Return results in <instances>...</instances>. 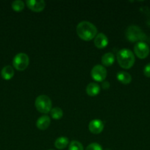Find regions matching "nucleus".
<instances>
[{
	"label": "nucleus",
	"instance_id": "6ab92c4d",
	"mask_svg": "<svg viewBox=\"0 0 150 150\" xmlns=\"http://www.w3.org/2000/svg\"><path fill=\"white\" fill-rule=\"evenodd\" d=\"M69 150H83V146L77 141H72L69 144Z\"/></svg>",
	"mask_w": 150,
	"mask_h": 150
},
{
	"label": "nucleus",
	"instance_id": "9d476101",
	"mask_svg": "<svg viewBox=\"0 0 150 150\" xmlns=\"http://www.w3.org/2000/svg\"><path fill=\"white\" fill-rule=\"evenodd\" d=\"M94 44L96 48L100 49L105 48L108 45V38L103 33L97 34L94 39Z\"/></svg>",
	"mask_w": 150,
	"mask_h": 150
},
{
	"label": "nucleus",
	"instance_id": "7ed1b4c3",
	"mask_svg": "<svg viewBox=\"0 0 150 150\" xmlns=\"http://www.w3.org/2000/svg\"><path fill=\"white\" fill-rule=\"evenodd\" d=\"M125 35H126V39L132 42H138V41L143 42V40L146 38L145 35L142 32L141 28L139 26H134V25L129 26L126 28Z\"/></svg>",
	"mask_w": 150,
	"mask_h": 150
},
{
	"label": "nucleus",
	"instance_id": "1a4fd4ad",
	"mask_svg": "<svg viewBox=\"0 0 150 150\" xmlns=\"http://www.w3.org/2000/svg\"><path fill=\"white\" fill-rule=\"evenodd\" d=\"M104 127V122L101 120H97V119L90 122L89 125H88L89 130L93 134H99L100 133L102 132Z\"/></svg>",
	"mask_w": 150,
	"mask_h": 150
},
{
	"label": "nucleus",
	"instance_id": "f03ea898",
	"mask_svg": "<svg viewBox=\"0 0 150 150\" xmlns=\"http://www.w3.org/2000/svg\"><path fill=\"white\" fill-rule=\"evenodd\" d=\"M135 56L130 50L123 48L118 52L117 61L122 68H131L135 63Z\"/></svg>",
	"mask_w": 150,
	"mask_h": 150
},
{
	"label": "nucleus",
	"instance_id": "aec40b11",
	"mask_svg": "<svg viewBox=\"0 0 150 150\" xmlns=\"http://www.w3.org/2000/svg\"><path fill=\"white\" fill-rule=\"evenodd\" d=\"M85 150H103V149L99 144L92 143L87 146Z\"/></svg>",
	"mask_w": 150,
	"mask_h": 150
},
{
	"label": "nucleus",
	"instance_id": "ddd939ff",
	"mask_svg": "<svg viewBox=\"0 0 150 150\" xmlns=\"http://www.w3.org/2000/svg\"><path fill=\"white\" fill-rule=\"evenodd\" d=\"M100 92V86L96 83H90L86 86V93L89 96L94 97L99 95Z\"/></svg>",
	"mask_w": 150,
	"mask_h": 150
},
{
	"label": "nucleus",
	"instance_id": "20e7f679",
	"mask_svg": "<svg viewBox=\"0 0 150 150\" xmlns=\"http://www.w3.org/2000/svg\"><path fill=\"white\" fill-rule=\"evenodd\" d=\"M36 109L42 114H47L51 110V100L48 96L42 95L36 98L35 102Z\"/></svg>",
	"mask_w": 150,
	"mask_h": 150
},
{
	"label": "nucleus",
	"instance_id": "f257e3e1",
	"mask_svg": "<svg viewBox=\"0 0 150 150\" xmlns=\"http://www.w3.org/2000/svg\"><path fill=\"white\" fill-rule=\"evenodd\" d=\"M76 33L79 38L85 41H90L97 35V29L88 21H81L76 26Z\"/></svg>",
	"mask_w": 150,
	"mask_h": 150
},
{
	"label": "nucleus",
	"instance_id": "a211bd4d",
	"mask_svg": "<svg viewBox=\"0 0 150 150\" xmlns=\"http://www.w3.org/2000/svg\"><path fill=\"white\" fill-rule=\"evenodd\" d=\"M12 8L16 12H21L24 8V3L21 0H16L12 3Z\"/></svg>",
	"mask_w": 150,
	"mask_h": 150
},
{
	"label": "nucleus",
	"instance_id": "412c9836",
	"mask_svg": "<svg viewBox=\"0 0 150 150\" xmlns=\"http://www.w3.org/2000/svg\"><path fill=\"white\" fill-rule=\"evenodd\" d=\"M144 74L146 77L150 78V63H148L144 68Z\"/></svg>",
	"mask_w": 150,
	"mask_h": 150
},
{
	"label": "nucleus",
	"instance_id": "5701e85b",
	"mask_svg": "<svg viewBox=\"0 0 150 150\" xmlns=\"http://www.w3.org/2000/svg\"><path fill=\"white\" fill-rule=\"evenodd\" d=\"M49 150H53V149H49Z\"/></svg>",
	"mask_w": 150,
	"mask_h": 150
},
{
	"label": "nucleus",
	"instance_id": "f8f14e48",
	"mask_svg": "<svg viewBox=\"0 0 150 150\" xmlns=\"http://www.w3.org/2000/svg\"><path fill=\"white\" fill-rule=\"evenodd\" d=\"M116 78H117V80L123 84H129L132 81L130 74L124 71L119 72L116 75Z\"/></svg>",
	"mask_w": 150,
	"mask_h": 150
},
{
	"label": "nucleus",
	"instance_id": "9b49d317",
	"mask_svg": "<svg viewBox=\"0 0 150 150\" xmlns=\"http://www.w3.org/2000/svg\"><path fill=\"white\" fill-rule=\"evenodd\" d=\"M50 122H51V120H50L49 117H48L47 115H44L40 117L37 120L36 126L39 130H45L50 125Z\"/></svg>",
	"mask_w": 150,
	"mask_h": 150
},
{
	"label": "nucleus",
	"instance_id": "423d86ee",
	"mask_svg": "<svg viewBox=\"0 0 150 150\" xmlns=\"http://www.w3.org/2000/svg\"><path fill=\"white\" fill-rule=\"evenodd\" d=\"M92 79L98 82L104 81L107 76V70L105 67L100 64H96L92 68L91 72Z\"/></svg>",
	"mask_w": 150,
	"mask_h": 150
},
{
	"label": "nucleus",
	"instance_id": "39448f33",
	"mask_svg": "<svg viewBox=\"0 0 150 150\" xmlns=\"http://www.w3.org/2000/svg\"><path fill=\"white\" fill-rule=\"evenodd\" d=\"M29 57L24 53L16 54L13 60V67L19 71H23L29 65Z\"/></svg>",
	"mask_w": 150,
	"mask_h": 150
},
{
	"label": "nucleus",
	"instance_id": "dca6fc26",
	"mask_svg": "<svg viewBox=\"0 0 150 150\" xmlns=\"http://www.w3.org/2000/svg\"><path fill=\"white\" fill-rule=\"evenodd\" d=\"M69 143V139L66 137H59L54 142V146L58 149H63L68 146Z\"/></svg>",
	"mask_w": 150,
	"mask_h": 150
},
{
	"label": "nucleus",
	"instance_id": "f3484780",
	"mask_svg": "<svg viewBox=\"0 0 150 150\" xmlns=\"http://www.w3.org/2000/svg\"><path fill=\"white\" fill-rule=\"evenodd\" d=\"M50 114H51V117H52V119L56 120H60L63 117V110L60 108H58V107L51 108V111H50Z\"/></svg>",
	"mask_w": 150,
	"mask_h": 150
},
{
	"label": "nucleus",
	"instance_id": "4be33fe9",
	"mask_svg": "<svg viewBox=\"0 0 150 150\" xmlns=\"http://www.w3.org/2000/svg\"><path fill=\"white\" fill-rule=\"evenodd\" d=\"M105 150H111V149H106Z\"/></svg>",
	"mask_w": 150,
	"mask_h": 150
},
{
	"label": "nucleus",
	"instance_id": "0eeeda50",
	"mask_svg": "<svg viewBox=\"0 0 150 150\" xmlns=\"http://www.w3.org/2000/svg\"><path fill=\"white\" fill-rule=\"evenodd\" d=\"M149 47L148 44L144 42H138L134 47L135 55L140 59H145L149 54Z\"/></svg>",
	"mask_w": 150,
	"mask_h": 150
},
{
	"label": "nucleus",
	"instance_id": "2eb2a0df",
	"mask_svg": "<svg viewBox=\"0 0 150 150\" xmlns=\"http://www.w3.org/2000/svg\"><path fill=\"white\" fill-rule=\"evenodd\" d=\"M115 56L112 53H107L101 57V63L104 67H110L114 63Z\"/></svg>",
	"mask_w": 150,
	"mask_h": 150
},
{
	"label": "nucleus",
	"instance_id": "4468645a",
	"mask_svg": "<svg viewBox=\"0 0 150 150\" xmlns=\"http://www.w3.org/2000/svg\"><path fill=\"white\" fill-rule=\"evenodd\" d=\"M1 78L4 80H10L14 76V70L10 65H7L2 68L1 71Z\"/></svg>",
	"mask_w": 150,
	"mask_h": 150
},
{
	"label": "nucleus",
	"instance_id": "6e6552de",
	"mask_svg": "<svg viewBox=\"0 0 150 150\" xmlns=\"http://www.w3.org/2000/svg\"><path fill=\"white\" fill-rule=\"evenodd\" d=\"M26 4L32 11L39 13L43 11L46 7V3L44 0H27L26 1Z\"/></svg>",
	"mask_w": 150,
	"mask_h": 150
}]
</instances>
